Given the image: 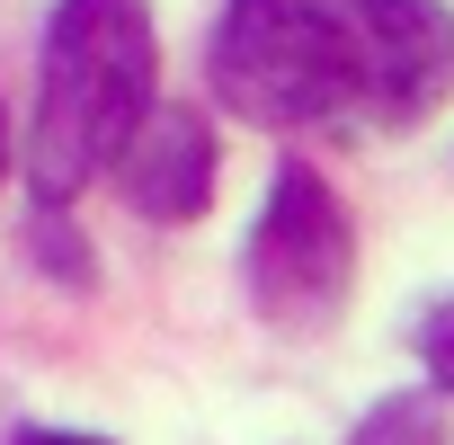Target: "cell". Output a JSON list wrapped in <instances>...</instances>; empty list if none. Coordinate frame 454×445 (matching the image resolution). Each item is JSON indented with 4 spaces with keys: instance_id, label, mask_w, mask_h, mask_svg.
I'll return each instance as SVG.
<instances>
[{
    "instance_id": "6da1fadb",
    "label": "cell",
    "mask_w": 454,
    "mask_h": 445,
    "mask_svg": "<svg viewBox=\"0 0 454 445\" xmlns=\"http://www.w3.org/2000/svg\"><path fill=\"white\" fill-rule=\"evenodd\" d=\"M214 90L259 125L401 134L454 90L445 0H232L214 36Z\"/></svg>"
},
{
    "instance_id": "7a4b0ae2",
    "label": "cell",
    "mask_w": 454,
    "mask_h": 445,
    "mask_svg": "<svg viewBox=\"0 0 454 445\" xmlns=\"http://www.w3.org/2000/svg\"><path fill=\"white\" fill-rule=\"evenodd\" d=\"M152 81H160V45L143 0H63L36 63V134H27L36 205L63 214L125 152V134L152 116Z\"/></svg>"
},
{
    "instance_id": "3957f363",
    "label": "cell",
    "mask_w": 454,
    "mask_h": 445,
    "mask_svg": "<svg viewBox=\"0 0 454 445\" xmlns=\"http://www.w3.org/2000/svg\"><path fill=\"white\" fill-rule=\"evenodd\" d=\"M241 268H250L259 321H277V330H321V321H339L356 241H348V214H339V196H330V178H321L312 160H286V169H277V196L259 205V232H250Z\"/></svg>"
},
{
    "instance_id": "277c9868",
    "label": "cell",
    "mask_w": 454,
    "mask_h": 445,
    "mask_svg": "<svg viewBox=\"0 0 454 445\" xmlns=\"http://www.w3.org/2000/svg\"><path fill=\"white\" fill-rule=\"evenodd\" d=\"M116 178H125V196H134V214H152V222H196L205 205H214V134H205V116H187V107H152L134 134H125V152L107 160Z\"/></svg>"
},
{
    "instance_id": "5b68a950",
    "label": "cell",
    "mask_w": 454,
    "mask_h": 445,
    "mask_svg": "<svg viewBox=\"0 0 454 445\" xmlns=\"http://www.w3.org/2000/svg\"><path fill=\"white\" fill-rule=\"evenodd\" d=\"M436 436H445L436 401H383V410L356 427V445H436Z\"/></svg>"
},
{
    "instance_id": "8992f818",
    "label": "cell",
    "mask_w": 454,
    "mask_h": 445,
    "mask_svg": "<svg viewBox=\"0 0 454 445\" xmlns=\"http://www.w3.org/2000/svg\"><path fill=\"white\" fill-rule=\"evenodd\" d=\"M419 356H427V374H436V392H454V294L419 321Z\"/></svg>"
},
{
    "instance_id": "52a82bcc",
    "label": "cell",
    "mask_w": 454,
    "mask_h": 445,
    "mask_svg": "<svg viewBox=\"0 0 454 445\" xmlns=\"http://www.w3.org/2000/svg\"><path fill=\"white\" fill-rule=\"evenodd\" d=\"M19 445H107V436H72V427H36V436H19Z\"/></svg>"
},
{
    "instance_id": "ba28073f",
    "label": "cell",
    "mask_w": 454,
    "mask_h": 445,
    "mask_svg": "<svg viewBox=\"0 0 454 445\" xmlns=\"http://www.w3.org/2000/svg\"><path fill=\"white\" fill-rule=\"evenodd\" d=\"M0 169H10V125H0Z\"/></svg>"
}]
</instances>
